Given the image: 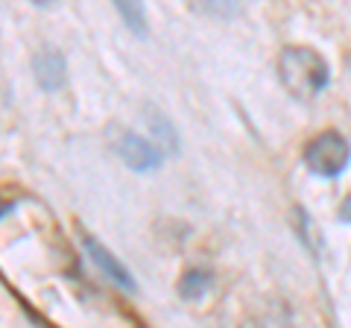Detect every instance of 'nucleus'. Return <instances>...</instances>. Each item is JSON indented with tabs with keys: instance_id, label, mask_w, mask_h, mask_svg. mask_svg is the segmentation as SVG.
<instances>
[{
	"instance_id": "1",
	"label": "nucleus",
	"mask_w": 351,
	"mask_h": 328,
	"mask_svg": "<svg viewBox=\"0 0 351 328\" xmlns=\"http://www.w3.org/2000/svg\"><path fill=\"white\" fill-rule=\"evenodd\" d=\"M278 76L293 97L313 100L331 80V71L328 62L311 47H284L278 56Z\"/></svg>"
},
{
	"instance_id": "2",
	"label": "nucleus",
	"mask_w": 351,
	"mask_h": 328,
	"mask_svg": "<svg viewBox=\"0 0 351 328\" xmlns=\"http://www.w3.org/2000/svg\"><path fill=\"white\" fill-rule=\"evenodd\" d=\"M348 159H351L348 141L339 132H334V129L319 132L316 138L307 141V147H304V164L316 176H325V179L339 176L348 167Z\"/></svg>"
},
{
	"instance_id": "3",
	"label": "nucleus",
	"mask_w": 351,
	"mask_h": 328,
	"mask_svg": "<svg viewBox=\"0 0 351 328\" xmlns=\"http://www.w3.org/2000/svg\"><path fill=\"white\" fill-rule=\"evenodd\" d=\"M117 156L123 159L132 170H138V173H147V170H156L158 164H161V152L156 144H149L147 138H141V135H132V132H123L117 138Z\"/></svg>"
},
{
	"instance_id": "4",
	"label": "nucleus",
	"mask_w": 351,
	"mask_h": 328,
	"mask_svg": "<svg viewBox=\"0 0 351 328\" xmlns=\"http://www.w3.org/2000/svg\"><path fill=\"white\" fill-rule=\"evenodd\" d=\"M82 246H85L88 258L94 261V267L100 270L112 284H117V288H123V290H132V288H135V279H132V272H129L123 264H120V261H117L112 253H108L106 246L97 244L91 235H82Z\"/></svg>"
},
{
	"instance_id": "5",
	"label": "nucleus",
	"mask_w": 351,
	"mask_h": 328,
	"mask_svg": "<svg viewBox=\"0 0 351 328\" xmlns=\"http://www.w3.org/2000/svg\"><path fill=\"white\" fill-rule=\"evenodd\" d=\"M32 68H36V80L41 89L47 91H59L64 85V59L56 50H41L36 59H32Z\"/></svg>"
},
{
	"instance_id": "6",
	"label": "nucleus",
	"mask_w": 351,
	"mask_h": 328,
	"mask_svg": "<svg viewBox=\"0 0 351 328\" xmlns=\"http://www.w3.org/2000/svg\"><path fill=\"white\" fill-rule=\"evenodd\" d=\"M208 288H211V272L208 270H188L179 281V293L184 299H199Z\"/></svg>"
},
{
	"instance_id": "7",
	"label": "nucleus",
	"mask_w": 351,
	"mask_h": 328,
	"mask_svg": "<svg viewBox=\"0 0 351 328\" xmlns=\"http://www.w3.org/2000/svg\"><path fill=\"white\" fill-rule=\"evenodd\" d=\"M117 12L123 15V21L138 32V36H144V6L141 3H117Z\"/></svg>"
},
{
	"instance_id": "8",
	"label": "nucleus",
	"mask_w": 351,
	"mask_h": 328,
	"mask_svg": "<svg viewBox=\"0 0 351 328\" xmlns=\"http://www.w3.org/2000/svg\"><path fill=\"white\" fill-rule=\"evenodd\" d=\"M339 217H343V220H348V223H351V196H346V202L339 205Z\"/></svg>"
}]
</instances>
